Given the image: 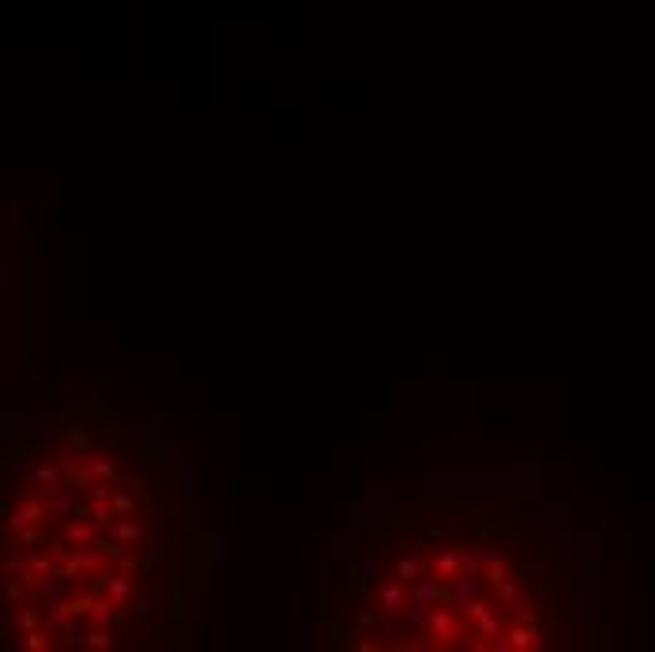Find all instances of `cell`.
I'll return each instance as SVG.
<instances>
[{
	"label": "cell",
	"instance_id": "6da1fadb",
	"mask_svg": "<svg viewBox=\"0 0 655 652\" xmlns=\"http://www.w3.org/2000/svg\"><path fill=\"white\" fill-rule=\"evenodd\" d=\"M425 629L441 641V645H456V634H460V611L452 603H437L430 618H425Z\"/></svg>",
	"mask_w": 655,
	"mask_h": 652
},
{
	"label": "cell",
	"instance_id": "7a4b0ae2",
	"mask_svg": "<svg viewBox=\"0 0 655 652\" xmlns=\"http://www.w3.org/2000/svg\"><path fill=\"white\" fill-rule=\"evenodd\" d=\"M411 596H414V603H422V607H430V611H433L437 603H449L452 600V589H449V581H441L437 573H422V577L414 581Z\"/></svg>",
	"mask_w": 655,
	"mask_h": 652
},
{
	"label": "cell",
	"instance_id": "3957f363",
	"mask_svg": "<svg viewBox=\"0 0 655 652\" xmlns=\"http://www.w3.org/2000/svg\"><path fill=\"white\" fill-rule=\"evenodd\" d=\"M373 596H377V607H380V611H388V615H403L411 607V600H414V596L407 592V584H403L399 577L396 581H385L380 589H373Z\"/></svg>",
	"mask_w": 655,
	"mask_h": 652
},
{
	"label": "cell",
	"instance_id": "277c9868",
	"mask_svg": "<svg viewBox=\"0 0 655 652\" xmlns=\"http://www.w3.org/2000/svg\"><path fill=\"white\" fill-rule=\"evenodd\" d=\"M94 577V592H102V596H109L117 607H125L128 603V596H132V584H128L121 573H113V570H98V573H91Z\"/></svg>",
	"mask_w": 655,
	"mask_h": 652
},
{
	"label": "cell",
	"instance_id": "5b68a950",
	"mask_svg": "<svg viewBox=\"0 0 655 652\" xmlns=\"http://www.w3.org/2000/svg\"><path fill=\"white\" fill-rule=\"evenodd\" d=\"M463 618H467V622H471L482 637H505V634H509V629L501 626V618L494 615V607L482 603V600H475L471 607H467V615H463Z\"/></svg>",
	"mask_w": 655,
	"mask_h": 652
},
{
	"label": "cell",
	"instance_id": "8992f818",
	"mask_svg": "<svg viewBox=\"0 0 655 652\" xmlns=\"http://www.w3.org/2000/svg\"><path fill=\"white\" fill-rule=\"evenodd\" d=\"M75 483L64 479L61 486H53V494H49V513L57 517V520H72L75 517Z\"/></svg>",
	"mask_w": 655,
	"mask_h": 652
},
{
	"label": "cell",
	"instance_id": "52a82bcc",
	"mask_svg": "<svg viewBox=\"0 0 655 652\" xmlns=\"http://www.w3.org/2000/svg\"><path fill=\"white\" fill-rule=\"evenodd\" d=\"M38 622H42V615L35 611V607H15V611H12V607H8V611H4V634L8 637H19V634H30V629H38Z\"/></svg>",
	"mask_w": 655,
	"mask_h": 652
},
{
	"label": "cell",
	"instance_id": "ba28073f",
	"mask_svg": "<svg viewBox=\"0 0 655 652\" xmlns=\"http://www.w3.org/2000/svg\"><path fill=\"white\" fill-rule=\"evenodd\" d=\"M87 622H91L94 629H102V626H113V618H117V603L109 600V596H102V592H94V600H91V607H87Z\"/></svg>",
	"mask_w": 655,
	"mask_h": 652
},
{
	"label": "cell",
	"instance_id": "9c48e42d",
	"mask_svg": "<svg viewBox=\"0 0 655 652\" xmlns=\"http://www.w3.org/2000/svg\"><path fill=\"white\" fill-rule=\"evenodd\" d=\"M102 531H106V536H113V539H121L125 547H128V543H136V547H139V543L147 539V528L139 524V520H125V517H117L113 524L102 528Z\"/></svg>",
	"mask_w": 655,
	"mask_h": 652
},
{
	"label": "cell",
	"instance_id": "30bf717a",
	"mask_svg": "<svg viewBox=\"0 0 655 652\" xmlns=\"http://www.w3.org/2000/svg\"><path fill=\"white\" fill-rule=\"evenodd\" d=\"M433 573H437L441 581H449V584H452V581L463 573V554H456V550H449V547H441V550H437V558H433Z\"/></svg>",
	"mask_w": 655,
	"mask_h": 652
},
{
	"label": "cell",
	"instance_id": "8fae6325",
	"mask_svg": "<svg viewBox=\"0 0 655 652\" xmlns=\"http://www.w3.org/2000/svg\"><path fill=\"white\" fill-rule=\"evenodd\" d=\"M98 528L94 520H87V517H75V520H68V528H64V539L72 543V547H87V543H94L98 539Z\"/></svg>",
	"mask_w": 655,
	"mask_h": 652
},
{
	"label": "cell",
	"instance_id": "7c38bea8",
	"mask_svg": "<svg viewBox=\"0 0 655 652\" xmlns=\"http://www.w3.org/2000/svg\"><path fill=\"white\" fill-rule=\"evenodd\" d=\"M49 513V505H42V502H27V505H19L15 509V517H8V531H23L30 524H38L42 517Z\"/></svg>",
	"mask_w": 655,
	"mask_h": 652
},
{
	"label": "cell",
	"instance_id": "4fadbf2b",
	"mask_svg": "<svg viewBox=\"0 0 655 652\" xmlns=\"http://www.w3.org/2000/svg\"><path fill=\"white\" fill-rule=\"evenodd\" d=\"M460 615H467V607L475 603V573H460L452 581V600H449Z\"/></svg>",
	"mask_w": 655,
	"mask_h": 652
},
{
	"label": "cell",
	"instance_id": "5bb4252c",
	"mask_svg": "<svg viewBox=\"0 0 655 652\" xmlns=\"http://www.w3.org/2000/svg\"><path fill=\"white\" fill-rule=\"evenodd\" d=\"M351 618H354V626H366V629H380L385 637H392L396 634V626L388 622V618H380L377 611H369V607H354L351 611Z\"/></svg>",
	"mask_w": 655,
	"mask_h": 652
},
{
	"label": "cell",
	"instance_id": "9a60e30c",
	"mask_svg": "<svg viewBox=\"0 0 655 652\" xmlns=\"http://www.w3.org/2000/svg\"><path fill=\"white\" fill-rule=\"evenodd\" d=\"M509 641H512V648H539V645H542V637H539V629H535V622L512 626V629H509Z\"/></svg>",
	"mask_w": 655,
	"mask_h": 652
},
{
	"label": "cell",
	"instance_id": "2e32d148",
	"mask_svg": "<svg viewBox=\"0 0 655 652\" xmlns=\"http://www.w3.org/2000/svg\"><path fill=\"white\" fill-rule=\"evenodd\" d=\"M61 475H64L68 483H80V491H87V486H94V483H98L91 468H87V472L80 468V460H61Z\"/></svg>",
	"mask_w": 655,
	"mask_h": 652
},
{
	"label": "cell",
	"instance_id": "e0dca14e",
	"mask_svg": "<svg viewBox=\"0 0 655 652\" xmlns=\"http://www.w3.org/2000/svg\"><path fill=\"white\" fill-rule=\"evenodd\" d=\"M482 566H486V584L497 589V584L509 581V570H505V558L501 554H482Z\"/></svg>",
	"mask_w": 655,
	"mask_h": 652
},
{
	"label": "cell",
	"instance_id": "ac0fdd59",
	"mask_svg": "<svg viewBox=\"0 0 655 652\" xmlns=\"http://www.w3.org/2000/svg\"><path fill=\"white\" fill-rule=\"evenodd\" d=\"M27 570L38 573V577H57V573H61L57 558H53V554H42V550H35V554L27 558Z\"/></svg>",
	"mask_w": 655,
	"mask_h": 652
},
{
	"label": "cell",
	"instance_id": "d6986e66",
	"mask_svg": "<svg viewBox=\"0 0 655 652\" xmlns=\"http://www.w3.org/2000/svg\"><path fill=\"white\" fill-rule=\"evenodd\" d=\"M136 491L139 486H121V491H113V509H117V517H128L136 509Z\"/></svg>",
	"mask_w": 655,
	"mask_h": 652
},
{
	"label": "cell",
	"instance_id": "ffe728a7",
	"mask_svg": "<svg viewBox=\"0 0 655 652\" xmlns=\"http://www.w3.org/2000/svg\"><path fill=\"white\" fill-rule=\"evenodd\" d=\"M46 634H49V629H46ZM46 634H42V629H30V634H19L15 637V645L27 648V652H46L49 648V637Z\"/></svg>",
	"mask_w": 655,
	"mask_h": 652
},
{
	"label": "cell",
	"instance_id": "44dd1931",
	"mask_svg": "<svg viewBox=\"0 0 655 652\" xmlns=\"http://www.w3.org/2000/svg\"><path fill=\"white\" fill-rule=\"evenodd\" d=\"M87 468L94 472V479H106V483L117 479V468H113V460H109V456H91V460H87Z\"/></svg>",
	"mask_w": 655,
	"mask_h": 652
},
{
	"label": "cell",
	"instance_id": "7402d4cb",
	"mask_svg": "<svg viewBox=\"0 0 655 652\" xmlns=\"http://www.w3.org/2000/svg\"><path fill=\"white\" fill-rule=\"evenodd\" d=\"M396 577H399L403 584H414V581L422 577V566H418V558H414V554H411V558H399V562H396Z\"/></svg>",
	"mask_w": 655,
	"mask_h": 652
},
{
	"label": "cell",
	"instance_id": "603a6c76",
	"mask_svg": "<svg viewBox=\"0 0 655 652\" xmlns=\"http://www.w3.org/2000/svg\"><path fill=\"white\" fill-rule=\"evenodd\" d=\"M35 483L38 486H49V491H53V486H61V464H38V468H35Z\"/></svg>",
	"mask_w": 655,
	"mask_h": 652
},
{
	"label": "cell",
	"instance_id": "cb8c5ba5",
	"mask_svg": "<svg viewBox=\"0 0 655 652\" xmlns=\"http://www.w3.org/2000/svg\"><path fill=\"white\" fill-rule=\"evenodd\" d=\"M351 573H354V581H358V584H373V581L380 577V562L366 558V562H358V566H354Z\"/></svg>",
	"mask_w": 655,
	"mask_h": 652
},
{
	"label": "cell",
	"instance_id": "d4e9b609",
	"mask_svg": "<svg viewBox=\"0 0 655 652\" xmlns=\"http://www.w3.org/2000/svg\"><path fill=\"white\" fill-rule=\"evenodd\" d=\"M520 584H523L520 577H516V581L509 577L505 584H497V589H494V592H497V600L505 603V607H516V603H520Z\"/></svg>",
	"mask_w": 655,
	"mask_h": 652
},
{
	"label": "cell",
	"instance_id": "484cf974",
	"mask_svg": "<svg viewBox=\"0 0 655 652\" xmlns=\"http://www.w3.org/2000/svg\"><path fill=\"white\" fill-rule=\"evenodd\" d=\"M23 600H27L23 577H19V581H8V589H4V607H23Z\"/></svg>",
	"mask_w": 655,
	"mask_h": 652
},
{
	"label": "cell",
	"instance_id": "4316f807",
	"mask_svg": "<svg viewBox=\"0 0 655 652\" xmlns=\"http://www.w3.org/2000/svg\"><path fill=\"white\" fill-rule=\"evenodd\" d=\"M49 536H46V531H42L38 524H30V528H23V531H15V543H19V547H35V543H46Z\"/></svg>",
	"mask_w": 655,
	"mask_h": 652
},
{
	"label": "cell",
	"instance_id": "83f0119b",
	"mask_svg": "<svg viewBox=\"0 0 655 652\" xmlns=\"http://www.w3.org/2000/svg\"><path fill=\"white\" fill-rule=\"evenodd\" d=\"M4 573H23V554L8 547L4 550Z\"/></svg>",
	"mask_w": 655,
	"mask_h": 652
},
{
	"label": "cell",
	"instance_id": "f1b7e54d",
	"mask_svg": "<svg viewBox=\"0 0 655 652\" xmlns=\"http://www.w3.org/2000/svg\"><path fill=\"white\" fill-rule=\"evenodd\" d=\"M430 637H433V634H430V629L422 626V629H418V637H414L411 645H414V648H422V652H433L437 645H441V641H430Z\"/></svg>",
	"mask_w": 655,
	"mask_h": 652
},
{
	"label": "cell",
	"instance_id": "f546056e",
	"mask_svg": "<svg viewBox=\"0 0 655 652\" xmlns=\"http://www.w3.org/2000/svg\"><path fill=\"white\" fill-rule=\"evenodd\" d=\"M539 573H542V570L535 566V562H523V566H520V581H523V584H535V581H539Z\"/></svg>",
	"mask_w": 655,
	"mask_h": 652
},
{
	"label": "cell",
	"instance_id": "4dcf8cb0",
	"mask_svg": "<svg viewBox=\"0 0 655 652\" xmlns=\"http://www.w3.org/2000/svg\"><path fill=\"white\" fill-rule=\"evenodd\" d=\"M68 441L75 445V449H91V433H83V430H72Z\"/></svg>",
	"mask_w": 655,
	"mask_h": 652
}]
</instances>
